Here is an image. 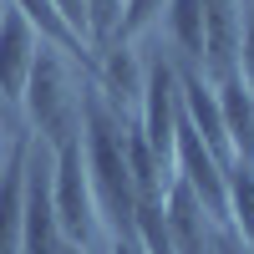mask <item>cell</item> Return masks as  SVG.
Masks as SVG:
<instances>
[{"label": "cell", "mask_w": 254, "mask_h": 254, "mask_svg": "<svg viewBox=\"0 0 254 254\" xmlns=\"http://www.w3.org/2000/svg\"><path fill=\"white\" fill-rule=\"evenodd\" d=\"M81 147H87V178H92L102 229L112 239H132L137 188H132V173H127V122L92 87L81 92Z\"/></svg>", "instance_id": "obj_1"}, {"label": "cell", "mask_w": 254, "mask_h": 254, "mask_svg": "<svg viewBox=\"0 0 254 254\" xmlns=\"http://www.w3.org/2000/svg\"><path fill=\"white\" fill-rule=\"evenodd\" d=\"M20 112H26V122H31V137L46 142L51 153L61 142L81 137V87L71 76V56H61L56 46H46V41H41V56L31 66Z\"/></svg>", "instance_id": "obj_2"}, {"label": "cell", "mask_w": 254, "mask_h": 254, "mask_svg": "<svg viewBox=\"0 0 254 254\" xmlns=\"http://www.w3.org/2000/svg\"><path fill=\"white\" fill-rule=\"evenodd\" d=\"M51 203H56V219H61V234L71 244L92 249L107 229H102L97 214V198H92V178H87V147L81 137L61 142L51 153Z\"/></svg>", "instance_id": "obj_3"}, {"label": "cell", "mask_w": 254, "mask_h": 254, "mask_svg": "<svg viewBox=\"0 0 254 254\" xmlns=\"http://www.w3.org/2000/svg\"><path fill=\"white\" fill-rule=\"evenodd\" d=\"M137 132L158 153V163L178 178V71L168 66V61H147V87H142Z\"/></svg>", "instance_id": "obj_4"}, {"label": "cell", "mask_w": 254, "mask_h": 254, "mask_svg": "<svg viewBox=\"0 0 254 254\" xmlns=\"http://www.w3.org/2000/svg\"><path fill=\"white\" fill-rule=\"evenodd\" d=\"M66 234H61L56 203H51V163L46 142L31 137V163H26V224H20V254H61Z\"/></svg>", "instance_id": "obj_5"}, {"label": "cell", "mask_w": 254, "mask_h": 254, "mask_svg": "<svg viewBox=\"0 0 254 254\" xmlns=\"http://www.w3.org/2000/svg\"><path fill=\"white\" fill-rule=\"evenodd\" d=\"M142 87H147V66L137 61L132 41H112L107 51H97L92 92L107 102L122 122H137V112H142Z\"/></svg>", "instance_id": "obj_6"}, {"label": "cell", "mask_w": 254, "mask_h": 254, "mask_svg": "<svg viewBox=\"0 0 254 254\" xmlns=\"http://www.w3.org/2000/svg\"><path fill=\"white\" fill-rule=\"evenodd\" d=\"M244 51V0H203V76L224 81L239 71Z\"/></svg>", "instance_id": "obj_7"}, {"label": "cell", "mask_w": 254, "mask_h": 254, "mask_svg": "<svg viewBox=\"0 0 254 254\" xmlns=\"http://www.w3.org/2000/svg\"><path fill=\"white\" fill-rule=\"evenodd\" d=\"M178 107L183 117L193 122V132L203 137V147L214 153L224 168L234 163V147H229V132H224V107H219V92H214V81H208L198 66H188L178 71Z\"/></svg>", "instance_id": "obj_8"}, {"label": "cell", "mask_w": 254, "mask_h": 254, "mask_svg": "<svg viewBox=\"0 0 254 254\" xmlns=\"http://www.w3.org/2000/svg\"><path fill=\"white\" fill-rule=\"evenodd\" d=\"M36 56H41V36L31 31V20L10 5L5 20H0V97H10L15 107H20V97H26Z\"/></svg>", "instance_id": "obj_9"}, {"label": "cell", "mask_w": 254, "mask_h": 254, "mask_svg": "<svg viewBox=\"0 0 254 254\" xmlns=\"http://www.w3.org/2000/svg\"><path fill=\"white\" fill-rule=\"evenodd\" d=\"M163 214H168V234H173V254H214V219L203 214V203L193 198V188L183 178L168 183V198H163Z\"/></svg>", "instance_id": "obj_10"}, {"label": "cell", "mask_w": 254, "mask_h": 254, "mask_svg": "<svg viewBox=\"0 0 254 254\" xmlns=\"http://www.w3.org/2000/svg\"><path fill=\"white\" fill-rule=\"evenodd\" d=\"M26 163L31 132H20L5 168H0V254H20V224H26Z\"/></svg>", "instance_id": "obj_11"}, {"label": "cell", "mask_w": 254, "mask_h": 254, "mask_svg": "<svg viewBox=\"0 0 254 254\" xmlns=\"http://www.w3.org/2000/svg\"><path fill=\"white\" fill-rule=\"evenodd\" d=\"M10 5H15L20 15H26V20H31V31H36L41 41H46V46H56L61 56L81 61V66H87V76L97 71V51H92L87 41H81V36L66 26V15L56 10V0H10Z\"/></svg>", "instance_id": "obj_12"}, {"label": "cell", "mask_w": 254, "mask_h": 254, "mask_svg": "<svg viewBox=\"0 0 254 254\" xmlns=\"http://www.w3.org/2000/svg\"><path fill=\"white\" fill-rule=\"evenodd\" d=\"M214 92H219V107H224V132H229L234 158L254 163V87L234 71V76L214 81Z\"/></svg>", "instance_id": "obj_13"}, {"label": "cell", "mask_w": 254, "mask_h": 254, "mask_svg": "<svg viewBox=\"0 0 254 254\" xmlns=\"http://www.w3.org/2000/svg\"><path fill=\"white\" fill-rule=\"evenodd\" d=\"M224 173H229V229H234V239L254 254V163L234 158Z\"/></svg>", "instance_id": "obj_14"}, {"label": "cell", "mask_w": 254, "mask_h": 254, "mask_svg": "<svg viewBox=\"0 0 254 254\" xmlns=\"http://www.w3.org/2000/svg\"><path fill=\"white\" fill-rule=\"evenodd\" d=\"M168 36L183 61H193L203 71V0H168Z\"/></svg>", "instance_id": "obj_15"}, {"label": "cell", "mask_w": 254, "mask_h": 254, "mask_svg": "<svg viewBox=\"0 0 254 254\" xmlns=\"http://www.w3.org/2000/svg\"><path fill=\"white\" fill-rule=\"evenodd\" d=\"M122 5L127 0H87V36H92V51H107L117 31H122Z\"/></svg>", "instance_id": "obj_16"}, {"label": "cell", "mask_w": 254, "mask_h": 254, "mask_svg": "<svg viewBox=\"0 0 254 254\" xmlns=\"http://www.w3.org/2000/svg\"><path fill=\"white\" fill-rule=\"evenodd\" d=\"M163 10H168V0H127V5H122V31H117V41H137Z\"/></svg>", "instance_id": "obj_17"}, {"label": "cell", "mask_w": 254, "mask_h": 254, "mask_svg": "<svg viewBox=\"0 0 254 254\" xmlns=\"http://www.w3.org/2000/svg\"><path fill=\"white\" fill-rule=\"evenodd\" d=\"M239 76L254 87V0H244V51H239Z\"/></svg>", "instance_id": "obj_18"}, {"label": "cell", "mask_w": 254, "mask_h": 254, "mask_svg": "<svg viewBox=\"0 0 254 254\" xmlns=\"http://www.w3.org/2000/svg\"><path fill=\"white\" fill-rule=\"evenodd\" d=\"M214 254H249V249H244V244H239V239H234V234H224V244H219V249H214Z\"/></svg>", "instance_id": "obj_19"}, {"label": "cell", "mask_w": 254, "mask_h": 254, "mask_svg": "<svg viewBox=\"0 0 254 254\" xmlns=\"http://www.w3.org/2000/svg\"><path fill=\"white\" fill-rule=\"evenodd\" d=\"M112 254H142V249H137L132 239H112Z\"/></svg>", "instance_id": "obj_20"}, {"label": "cell", "mask_w": 254, "mask_h": 254, "mask_svg": "<svg viewBox=\"0 0 254 254\" xmlns=\"http://www.w3.org/2000/svg\"><path fill=\"white\" fill-rule=\"evenodd\" d=\"M61 254H92V249H81V244H71V239H66V244H61Z\"/></svg>", "instance_id": "obj_21"}, {"label": "cell", "mask_w": 254, "mask_h": 254, "mask_svg": "<svg viewBox=\"0 0 254 254\" xmlns=\"http://www.w3.org/2000/svg\"><path fill=\"white\" fill-rule=\"evenodd\" d=\"M5 10H10V0H0V20H5Z\"/></svg>", "instance_id": "obj_22"}, {"label": "cell", "mask_w": 254, "mask_h": 254, "mask_svg": "<svg viewBox=\"0 0 254 254\" xmlns=\"http://www.w3.org/2000/svg\"><path fill=\"white\" fill-rule=\"evenodd\" d=\"M0 153H5V142H0ZM0 168H5V158H0Z\"/></svg>", "instance_id": "obj_23"}]
</instances>
